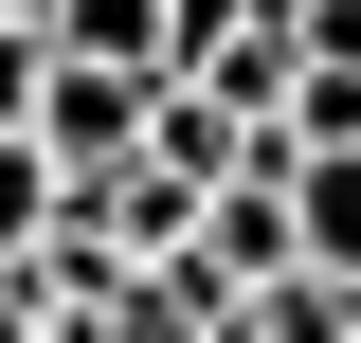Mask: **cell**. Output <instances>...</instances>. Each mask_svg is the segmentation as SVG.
Listing matches in <instances>:
<instances>
[{
  "label": "cell",
  "mask_w": 361,
  "mask_h": 343,
  "mask_svg": "<svg viewBox=\"0 0 361 343\" xmlns=\"http://www.w3.org/2000/svg\"><path fill=\"white\" fill-rule=\"evenodd\" d=\"M37 37L73 54V73H145L163 90V0H37Z\"/></svg>",
  "instance_id": "cell-1"
},
{
  "label": "cell",
  "mask_w": 361,
  "mask_h": 343,
  "mask_svg": "<svg viewBox=\"0 0 361 343\" xmlns=\"http://www.w3.org/2000/svg\"><path fill=\"white\" fill-rule=\"evenodd\" d=\"M235 343H361V289H325V271H271Z\"/></svg>",
  "instance_id": "cell-2"
},
{
  "label": "cell",
  "mask_w": 361,
  "mask_h": 343,
  "mask_svg": "<svg viewBox=\"0 0 361 343\" xmlns=\"http://www.w3.org/2000/svg\"><path fill=\"white\" fill-rule=\"evenodd\" d=\"M271 145H361V73H289V109L253 127V163Z\"/></svg>",
  "instance_id": "cell-3"
},
{
  "label": "cell",
  "mask_w": 361,
  "mask_h": 343,
  "mask_svg": "<svg viewBox=\"0 0 361 343\" xmlns=\"http://www.w3.org/2000/svg\"><path fill=\"white\" fill-rule=\"evenodd\" d=\"M37 235H54V163H37V145H0V271L37 253Z\"/></svg>",
  "instance_id": "cell-4"
},
{
  "label": "cell",
  "mask_w": 361,
  "mask_h": 343,
  "mask_svg": "<svg viewBox=\"0 0 361 343\" xmlns=\"http://www.w3.org/2000/svg\"><path fill=\"white\" fill-rule=\"evenodd\" d=\"M37 90H54V37H37V18H0V145L37 127Z\"/></svg>",
  "instance_id": "cell-5"
}]
</instances>
